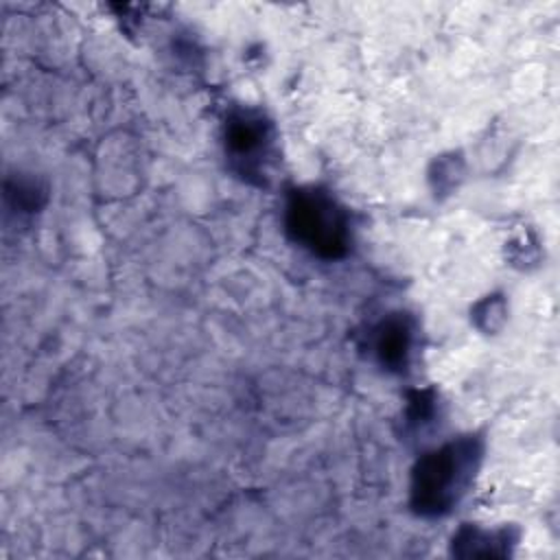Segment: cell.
Listing matches in <instances>:
<instances>
[{"label": "cell", "mask_w": 560, "mask_h": 560, "mask_svg": "<svg viewBox=\"0 0 560 560\" xmlns=\"http://www.w3.org/2000/svg\"><path fill=\"white\" fill-rule=\"evenodd\" d=\"M378 361L389 370H400L407 363L411 348V326L405 317H389L376 330Z\"/></svg>", "instance_id": "obj_4"}, {"label": "cell", "mask_w": 560, "mask_h": 560, "mask_svg": "<svg viewBox=\"0 0 560 560\" xmlns=\"http://www.w3.org/2000/svg\"><path fill=\"white\" fill-rule=\"evenodd\" d=\"M481 459V442L472 435L453 440L422 455L411 475V505L420 514H444L468 490Z\"/></svg>", "instance_id": "obj_1"}, {"label": "cell", "mask_w": 560, "mask_h": 560, "mask_svg": "<svg viewBox=\"0 0 560 560\" xmlns=\"http://www.w3.org/2000/svg\"><path fill=\"white\" fill-rule=\"evenodd\" d=\"M271 144V125L260 112L241 109L225 125V149L238 164V171L252 175L260 168Z\"/></svg>", "instance_id": "obj_3"}, {"label": "cell", "mask_w": 560, "mask_h": 560, "mask_svg": "<svg viewBox=\"0 0 560 560\" xmlns=\"http://www.w3.org/2000/svg\"><path fill=\"white\" fill-rule=\"evenodd\" d=\"M287 230L295 243L322 258L348 252L350 230L343 208L319 188L293 190L287 203Z\"/></svg>", "instance_id": "obj_2"}, {"label": "cell", "mask_w": 560, "mask_h": 560, "mask_svg": "<svg viewBox=\"0 0 560 560\" xmlns=\"http://www.w3.org/2000/svg\"><path fill=\"white\" fill-rule=\"evenodd\" d=\"M508 532H497V534H486L481 529L464 527L455 538H453V551L457 556H505L508 547Z\"/></svg>", "instance_id": "obj_5"}]
</instances>
